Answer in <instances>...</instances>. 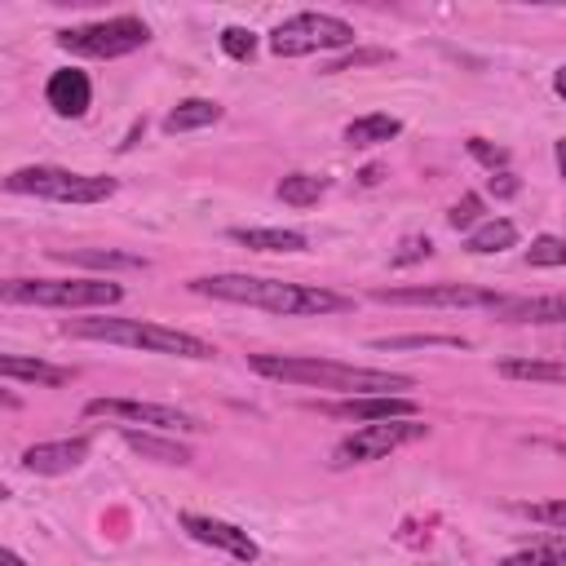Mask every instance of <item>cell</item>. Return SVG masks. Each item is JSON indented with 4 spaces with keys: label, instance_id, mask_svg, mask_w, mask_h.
Instances as JSON below:
<instances>
[{
    "label": "cell",
    "instance_id": "27",
    "mask_svg": "<svg viewBox=\"0 0 566 566\" xmlns=\"http://www.w3.org/2000/svg\"><path fill=\"white\" fill-rule=\"evenodd\" d=\"M526 265H566V239H557V234H539V239H531V248H526Z\"/></svg>",
    "mask_w": 566,
    "mask_h": 566
},
{
    "label": "cell",
    "instance_id": "32",
    "mask_svg": "<svg viewBox=\"0 0 566 566\" xmlns=\"http://www.w3.org/2000/svg\"><path fill=\"white\" fill-rule=\"evenodd\" d=\"M367 62H389V53H385V49H363V53H349V57H340V62H327V66H323V75L349 71V66H367Z\"/></svg>",
    "mask_w": 566,
    "mask_h": 566
},
{
    "label": "cell",
    "instance_id": "14",
    "mask_svg": "<svg viewBox=\"0 0 566 566\" xmlns=\"http://www.w3.org/2000/svg\"><path fill=\"white\" fill-rule=\"evenodd\" d=\"M44 97H49V106H53L57 115L80 119V115L88 111V102H93V84H88V75H84V71L62 66V71H53V75H49Z\"/></svg>",
    "mask_w": 566,
    "mask_h": 566
},
{
    "label": "cell",
    "instance_id": "7",
    "mask_svg": "<svg viewBox=\"0 0 566 566\" xmlns=\"http://www.w3.org/2000/svg\"><path fill=\"white\" fill-rule=\"evenodd\" d=\"M146 40H150V27L142 18H133V13L57 31V49L80 53V57H124V53H137Z\"/></svg>",
    "mask_w": 566,
    "mask_h": 566
},
{
    "label": "cell",
    "instance_id": "37",
    "mask_svg": "<svg viewBox=\"0 0 566 566\" xmlns=\"http://www.w3.org/2000/svg\"><path fill=\"white\" fill-rule=\"evenodd\" d=\"M380 181V168H363V186H376Z\"/></svg>",
    "mask_w": 566,
    "mask_h": 566
},
{
    "label": "cell",
    "instance_id": "36",
    "mask_svg": "<svg viewBox=\"0 0 566 566\" xmlns=\"http://www.w3.org/2000/svg\"><path fill=\"white\" fill-rule=\"evenodd\" d=\"M553 88H557V97H566V66L553 75Z\"/></svg>",
    "mask_w": 566,
    "mask_h": 566
},
{
    "label": "cell",
    "instance_id": "6",
    "mask_svg": "<svg viewBox=\"0 0 566 566\" xmlns=\"http://www.w3.org/2000/svg\"><path fill=\"white\" fill-rule=\"evenodd\" d=\"M345 44H354V27L336 13H292L270 31V53L279 57H305Z\"/></svg>",
    "mask_w": 566,
    "mask_h": 566
},
{
    "label": "cell",
    "instance_id": "34",
    "mask_svg": "<svg viewBox=\"0 0 566 566\" xmlns=\"http://www.w3.org/2000/svg\"><path fill=\"white\" fill-rule=\"evenodd\" d=\"M491 195H500V199H509V195H517V177L504 168V172H495L491 177Z\"/></svg>",
    "mask_w": 566,
    "mask_h": 566
},
{
    "label": "cell",
    "instance_id": "23",
    "mask_svg": "<svg viewBox=\"0 0 566 566\" xmlns=\"http://www.w3.org/2000/svg\"><path fill=\"white\" fill-rule=\"evenodd\" d=\"M517 243V226L509 221V217H495V221H482L478 230H469V239H464V248L473 252V256H486V252H504V248H513Z\"/></svg>",
    "mask_w": 566,
    "mask_h": 566
},
{
    "label": "cell",
    "instance_id": "19",
    "mask_svg": "<svg viewBox=\"0 0 566 566\" xmlns=\"http://www.w3.org/2000/svg\"><path fill=\"white\" fill-rule=\"evenodd\" d=\"M66 265H88V270H146V256L137 252H115V248H71V252H53Z\"/></svg>",
    "mask_w": 566,
    "mask_h": 566
},
{
    "label": "cell",
    "instance_id": "35",
    "mask_svg": "<svg viewBox=\"0 0 566 566\" xmlns=\"http://www.w3.org/2000/svg\"><path fill=\"white\" fill-rule=\"evenodd\" d=\"M0 566H27V562H22L13 548H0Z\"/></svg>",
    "mask_w": 566,
    "mask_h": 566
},
{
    "label": "cell",
    "instance_id": "16",
    "mask_svg": "<svg viewBox=\"0 0 566 566\" xmlns=\"http://www.w3.org/2000/svg\"><path fill=\"white\" fill-rule=\"evenodd\" d=\"M0 376L4 380H31V385H66L71 367H53V363L22 358V354H0Z\"/></svg>",
    "mask_w": 566,
    "mask_h": 566
},
{
    "label": "cell",
    "instance_id": "8",
    "mask_svg": "<svg viewBox=\"0 0 566 566\" xmlns=\"http://www.w3.org/2000/svg\"><path fill=\"white\" fill-rule=\"evenodd\" d=\"M424 433H429V424H420V416H411V420H376V424H363L349 438H340L336 451H332V464L349 469V464L385 460L389 451H398L407 442H420Z\"/></svg>",
    "mask_w": 566,
    "mask_h": 566
},
{
    "label": "cell",
    "instance_id": "3",
    "mask_svg": "<svg viewBox=\"0 0 566 566\" xmlns=\"http://www.w3.org/2000/svg\"><path fill=\"white\" fill-rule=\"evenodd\" d=\"M66 336H84V340H106V345H128V349H146V354H172V358H212L217 349L195 336V332H177L164 323H146V318H75L62 327Z\"/></svg>",
    "mask_w": 566,
    "mask_h": 566
},
{
    "label": "cell",
    "instance_id": "15",
    "mask_svg": "<svg viewBox=\"0 0 566 566\" xmlns=\"http://www.w3.org/2000/svg\"><path fill=\"white\" fill-rule=\"evenodd\" d=\"M119 438H124L137 455H146V460H159V464H190V447H181L177 438H159V433L133 429V424H124Z\"/></svg>",
    "mask_w": 566,
    "mask_h": 566
},
{
    "label": "cell",
    "instance_id": "22",
    "mask_svg": "<svg viewBox=\"0 0 566 566\" xmlns=\"http://www.w3.org/2000/svg\"><path fill=\"white\" fill-rule=\"evenodd\" d=\"M217 119H221V106H217V102H208V97H186V102H177V111H168L164 128H168V133H190V128H208V124H217Z\"/></svg>",
    "mask_w": 566,
    "mask_h": 566
},
{
    "label": "cell",
    "instance_id": "33",
    "mask_svg": "<svg viewBox=\"0 0 566 566\" xmlns=\"http://www.w3.org/2000/svg\"><path fill=\"white\" fill-rule=\"evenodd\" d=\"M429 252H433V243L424 234H411V239H402V252H394V265H411V261H420Z\"/></svg>",
    "mask_w": 566,
    "mask_h": 566
},
{
    "label": "cell",
    "instance_id": "5",
    "mask_svg": "<svg viewBox=\"0 0 566 566\" xmlns=\"http://www.w3.org/2000/svg\"><path fill=\"white\" fill-rule=\"evenodd\" d=\"M4 190L40 195V199H53V203H102V199L115 195V177L71 172V168H53V164H31V168H13L4 177Z\"/></svg>",
    "mask_w": 566,
    "mask_h": 566
},
{
    "label": "cell",
    "instance_id": "18",
    "mask_svg": "<svg viewBox=\"0 0 566 566\" xmlns=\"http://www.w3.org/2000/svg\"><path fill=\"white\" fill-rule=\"evenodd\" d=\"M230 239L243 243V248H252V252H305V234L301 230H279V226H265V230L234 226Z\"/></svg>",
    "mask_w": 566,
    "mask_h": 566
},
{
    "label": "cell",
    "instance_id": "17",
    "mask_svg": "<svg viewBox=\"0 0 566 566\" xmlns=\"http://www.w3.org/2000/svg\"><path fill=\"white\" fill-rule=\"evenodd\" d=\"M500 318L509 323H566V296H522L500 310Z\"/></svg>",
    "mask_w": 566,
    "mask_h": 566
},
{
    "label": "cell",
    "instance_id": "9",
    "mask_svg": "<svg viewBox=\"0 0 566 566\" xmlns=\"http://www.w3.org/2000/svg\"><path fill=\"white\" fill-rule=\"evenodd\" d=\"M385 305H442V310H504L509 296L491 292V287H473V283H424V287H376L371 292Z\"/></svg>",
    "mask_w": 566,
    "mask_h": 566
},
{
    "label": "cell",
    "instance_id": "12",
    "mask_svg": "<svg viewBox=\"0 0 566 566\" xmlns=\"http://www.w3.org/2000/svg\"><path fill=\"white\" fill-rule=\"evenodd\" d=\"M181 531L190 535V539H199V544H212V548H221V553H230V557H239V562H256V539L248 535V531H239V526H230V522H221V517H203V513H181Z\"/></svg>",
    "mask_w": 566,
    "mask_h": 566
},
{
    "label": "cell",
    "instance_id": "1",
    "mask_svg": "<svg viewBox=\"0 0 566 566\" xmlns=\"http://www.w3.org/2000/svg\"><path fill=\"white\" fill-rule=\"evenodd\" d=\"M195 296L230 301V305H256L270 314L287 318H310V314H345L354 310V296L318 287V283H283V279H261V274H203L190 279Z\"/></svg>",
    "mask_w": 566,
    "mask_h": 566
},
{
    "label": "cell",
    "instance_id": "10",
    "mask_svg": "<svg viewBox=\"0 0 566 566\" xmlns=\"http://www.w3.org/2000/svg\"><path fill=\"white\" fill-rule=\"evenodd\" d=\"M84 416H106V420H124V424H146L159 433H199L203 424L190 411L164 407V402H142V398H88Z\"/></svg>",
    "mask_w": 566,
    "mask_h": 566
},
{
    "label": "cell",
    "instance_id": "2",
    "mask_svg": "<svg viewBox=\"0 0 566 566\" xmlns=\"http://www.w3.org/2000/svg\"><path fill=\"white\" fill-rule=\"evenodd\" d=\"M256 376L283 380V385H318V389H345V394H398L411 389V376L402 371H380V367H354L336 358H314V354H252L248 358Z\"/></svg>",
    "mask_w": 566,
    "mask_h": 566
},
{
    "label": "cell",
    "instance_id": "28",
    "mask_svg": "<svg viewBox=\"0 0 566 566\" xmlns=\"http://www.w3.org/2000/svg\"><path fill=\"white\" fill-rule=\"evenodd\" d=\"M221 53L234 57V62H248V57L256 53V35H252L248 27H226V31H221Z\"/></svg>",
    "mask_w": 566,
    "mask_h": 566
},
{
    "label": "cell",
    "instance_id": "26",
    "mask_svg": "<svg viewBox=\"0 0 566 566\" xmlns=\"http://www.w3.org/2000/svg\"><path fill=\"white\" fill-rule=\"evenodd\" d=\"M376 349H424V345H451V349H464L469 340L464 336H438V332H424V336H380L371 340Z\"/></svg>",
    "mask_w": 566,
    "mask_h": 566
},
{
    "label": "cell",
    "instance_id": "13",
    "mask_svg": "<svg viewBox=\"0 0 566 566\" xmlns=\"http://www.w3.org/2000/svg\"><path fill=\"white\" fill-rule=\"evenodd\" d=\"M88 455V438H53V442H35L22 451V469L31 473H44V478H57V473H71L80 460Z\"/></svg>",
    "mask_w": 566,
    "mask_h": 566
},
{
    "label": "cell",
    "instance_id": "30",
    "mask_svg": "<svg viewBox=\"0 0 566 566\" xmlns=\"http://www.w3.org/2000/svg\"><path fill=\"white\" fill-rule=\"evenodd\" d=\"M469 155H473L478 164H486L491 172H495V168L504 172V164H509V150H504V146H491L486 137H469Z\"/></svg>",
    "mask_w": 566,
    "mask_h": 566
},
{
    "label": "cell",
    "instance_id": "31",
    "mask_svg": "<svg viewBox=\"0 0 566 566\" xmlns=\"http://www.w3.org/2000/svg\"><path fill=\"white\" fill-rule=\"evenodd\" d=\"M478 217H482V199H478V195H464V199L447 212V221H451L455 230H478Z\"/></svg>",
    "mask_w": 566,
    "mask_h": 566
},
{
    "label": "cell",
    "instance_id": "25",
    "mask_svg": "<svg viewBox=\"0 0 566 566\" xmlns=\"http://www.w3.org/2000/svg\"><path fill=\"white\" fill-rule=\"evenodd\" d=\"M500 566H566V539H535L517 553H509Z\"/></svg>",
    "mask_w": 566,
    "mask_h": 566
},
{
    "label": "cell",
    "instance_id": "11",
    "mask_svg": "<svg viewBox=\"0 0 566 566\" xmlns=\"http://www.w3.org/2000/svg\"><path fill=\"white\" fill-rule=\"evenodd\" d=\"M318 411L323 416H340V420H363V424L420 416V407L411 398H402V394H358V398H345V402H323Z\"/></svg>",
    "mask_w": 566,
    "mask_h": 566
},
{
    "label": "cell",
    "instance_id": "20",
    "mask_svg": "<svg viewBox=\"0 0 566 566\" xmlns=\"http://www.w3.org/2000/svg\"><path fill=\"white\" fill-rule=\"evenodd\" d=\"M398 133H402V119L376 111V115H358V119L345 128V142H349V146H380V142H389V137H398Z\"/></svg>",
    "mask_w": 566,
    "mask_h": 566
},
{
    "label": "cell",
    "instance_id": "38",
    "mask_svg": "<svg viewBox=\"0 0 566 566\" xmlns=\"http://www.w3.org/2000/svg\"><path fill=\"white\" fill-rule=\"evenodd\" d=\"M557 168H562V177H566V142H557Z\"/></svg>",
    "mask_w": 566,
    "mask_h": 566
},
{
    "label": "cell",
    "instance_id": "4",
    "mask_svg": "<svg viewBox=\"0 0 566 566\" xmlns=\"http://www.w3.org/2000/svg\"><path fill=\"white\" fill-rule=\"evenodd\" d=\"M4 305H49V310H88V305H115L124 296L111 279H9L0 287Z\"/></svg>",
    "mask_w": 566,
    "mask_h": 566
},
{
    "label": "cell",
    "instance_id": "24",
    "mask_svg": "<svg viewBox=\"0 0 566 566\" xmlns=\"http://www.w3.org/2000/svg\"><path fill=\"white\" fill-rule=\"evenodd\" d=\"M274 195H279L283 203H292V208H310V203H318V199L327 195V177H314V172H287V177L274 186Z\"/></svg>",
    "mask_w": 566,
    "mask_h": 566
},
{
    "label": "cell",
    "instance_id": "21",
    "mask_svg": "<svg viewBox=\"0 0 566 566\" xmlns=\"http://www.w3.org/2000/svg\"><path fill=\"white\" fill-rule=\"evenodd\" d=\"M500 376L535 380V385H566V363H553V358H504Z\"/></svg>",
    "mask_w": 566,
    "mask_h": 566
},
{
    "label": "cell",
    "instance_id": "29",
    "mask_svg": "<svg viewBox=\"0 0 566 566\" xmlns=\"http://www.w3.org/2000/svg\"><path fill=\"white\" fill-rule=\"evenodd\" d=\"M517 513H526L531 522H544V526H566V500H539V504H517Z\"/></svg>",
    "mask_w": 566,
    "mask_h": 566
}]
</instances>
